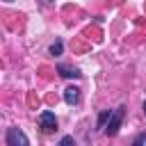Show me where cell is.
<instances>
[{
	"instance_id": "6",
	"label": "cell",
	"mask_w": 146,
	"mask_h": 146,
	"mask_svg": "<svg viewBox=\"0 0 146 146\" xmlns=\"http://www.w3.org/2000/svg\"><path fill=\"white\" fill-rule=\"evenodd\" d=\"M132 146H146V132H139L132 141Z\"/></svg>"
},
{
	"instance_id": "5",
	"label": "cell",
	"mask_w": 146,
	"mask_h": 146,
	"mask_svg": "<svg viewBox=\"0 0 146 146\" xmlns=\"http://www.w3.org/2000/svg\"><path fill=\"white\" fill-rule=\"evenodd\" d=\"M57 71H59V75H62V78H80V75H82L78 68H71V66H64V64H62V66H57Z\"/></svg>"
},
{
	"instance_id": "3",
	"label": "cell",
	"mask_w": 146,
	"mask_h": 146,
	"mask_svg": "<svg viewBox=\"0 0 146 146\" xmlns=\"http://www.w3.org/2000/svg\"><path fill=\"white\" fill-rule=\"evenodd\" d=\"M39 125L43 128V132H55L57 130V119H55V114L52 112H41L39 114Z\"/></svg>"
},
{
	"instance_id": "1",
	"label": "cell",
	"mask_w": 146,
	"mask_h": 146,
	"mask_svg": "<svg viewBox=\"0 0 146 146\" xmlns=\"http://www.w3.org/2000/svg\"><path fill=\"white\" fill-rule=\"evenodd\" d=\"M123 114H125V107H123V105H121V107H116V110H112L110 121H107V125H105V132H107L110 137H114V135L119 132L121 121H123Z\"/></svg>"
},
{
	"instance_id": "10",
	"label": "cell",
	"mask_w": 146,
	"mask_h": 146,
	"mask_svg": "<svg viewBox=\"0 0 146 146\" xmlns=\"http://www.w3.org/2000/svg\"><path fill=\"white\" fill-rule=\"evenodd\" d=\"M144 112H146V103H144Z\"/></svg>"
},
{
	"instance_id": "4",
	"label": "cell",
	"mask_w": 146,
	"mask_h": 146,
	"mask_svg": "<svg viewBox=\"0 0 146 146\" xmlns=\"http://www.w3.org/2000/svg\"><path fill=\"white\" fill-rule=\"evenodd\" d=\"M64 100H66L68 105H75V103L80 100V89H78V87H68V89H64Z\"/></svg>"
},
{
	"instance_id": "8",
	"label": "cell",
	"mask_w": 146,
	"mask_h": 146,
	"mask_svg": "<svg viewBox=\"0 0 146 146\" xmlns=\"http://www.w3.org/2000/svg\"><path fill=\"white\" fill-rule=\"evenodd\" d=\"M57 146H75V141H73V137H68V135H66V137H62V139H59V144H57Z\"/></svg>"
},
{
	"instance_id": "9",
	"label": "cell",
	"mask_w": 146,
	"mask_h": 146,
	"mask_svg": "<svg viewBox=\"0 0 146 146\" xmlns=\"http://www.w3.org/2000/svg\"><path fill=\"white\" fill-rule=\"evenodd\" d=\"M43 2H46V5H50V2H52V0H43Z\"/></svg>"
},
{
	"instance_id": "7",
	"label": "cell",
	"mask_w": 146,
	"mask_h": 146,
	"mask_svg": "<svg viewBox=\"0 0 146 146\" xmlns=\"http://www.w3.org/2000/svg\"><path fill=\"white\" fill-rule=\"evenodd\" d=\"M50 55H55V57L62 55V41H55V43L50 46Z\"/></svg>"
},
{
	"instance_id": "2",
	"label": "cell",
	"mask_w": 146,
	"mask_h": 146,
	"mask_svg": "<svg viewBox=\"0 0 146 146\" xmlns=\"http://www.w3.org/2000/svg\"><path fill=\"white\" fill-rule=\"evenodd\" d=\"M7 146H30V141H27V137H25L23 130L9 128L7 130Z\"/></svg>"
}]
</instances>
